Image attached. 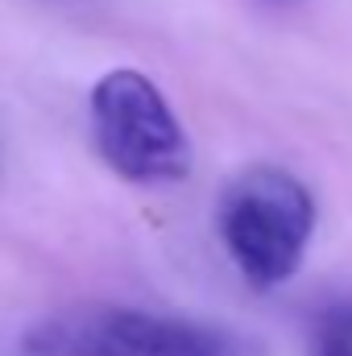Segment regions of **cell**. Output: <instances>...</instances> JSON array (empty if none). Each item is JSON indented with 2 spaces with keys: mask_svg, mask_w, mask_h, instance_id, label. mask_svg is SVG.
Wrapping results in <instances>:
<instances>
[{
  "mask_svg": "<svg viewBox=\"0 0 352 356\" xmlns=\"http://www.w3.org/2000/svg\"><path fill=\"white\" fill-rule=\"evenodd\" d=\"M220 241L241 277L257 290L290 282L315 232L311 191L282 166H249L220 195Z\"/></svg>",
  "mask_w": 352,
  "mask_h": 356,
  "instance_id": "6da1fadb",
  "label": "cell"
},
{
  "mask_svg": "<svg viewBox=\"0 0 352 356\" xmlns=\"http://www.w3.org/2000/svg\"><path fill=\"white\" fill-rule=\"evenodd\" d=\"M25 356H262V344L199 319L133 307H71L21 336Z\"/></svg>",
  "mask_w": 352,
  "mask_h": 356,
  "instance_id": "7a4b0ae2",
  "label": "cell"
},
{
  "mask_svg": "<svg viewBox=\"0 0 352 356\" xmlns=\"http://www.w3.org/2000/svg\"><path fill=\"white\" fill-rule=\"evenodd\" d=\"M91 137L99 158L129 182H178L191 170L186 129L141 71H108L91 88Z\"/></svg>",
  "mask_w": 352,
  "mask_h": 356,
  "instance_id": "3957f363",
  "label": "cell"
},
{
  "mask_svg": "<svg viewBox=\"0 0 352 356\" xmlns=\"http://www.w3.org/2000/svg\"><path fill=\"white\" fill-rule=\"evenodd\" d=\"M319 332L352 340V302H336V307H328V311L319 315Z\"/></svg>",
  "mask_w": 352,
  "mask_h": 356,
  "instance_id": "277c9868",
  "label": "cell"
},
{
  "mask_svg": "<svg viewBox=\"0 0 352 356\" xmlns=\"http://www.w3.org/2000/svg\"><path fill=\"white\" fill-rule=\"evenodd\" d=\"M315 356H352V340H344V336H328V332H319V344H315Z\"/></svg>",
  "mask_w": 352,
  "mask_h": 356,
  "instance_id": "5b68a950",
  "label": "cell"
}]
</instances>
